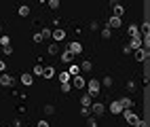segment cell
Listing matches in <instances>:
<instances>
[{
    "instance_id": "obj_35",
    "label": "cell",
    "mask_w": 150,
    "mask_h": 127,
    "mask_svg": "<svg viewBox=\"0 0 150 127\" xmlns=\"http://www.w3.org/2000/svg\"><path fill=\"white\" fill-rule=\"evenodd\" d=\"M32 40H34L36 45H38V43H42V34H40V32H36V34H32Z\"/></svg>"
},
{
    "instance_id": "obj_32",
    "label": "cell",
    "mask_w": 150,
    "mask_h": 127,
    "mask_svg": "<svg viewBox=\"0 0 150 127\" xmlns=\"http://www.w3.org/2000/svg\"><path fill=\"white\" fill-rule=\"evenodd\" d=\"M57 53H59V47H57V43H53L49 47V55H57Z\"/></svg>"
},
{
    "instance_id": "obj_21",
    "label": "cell",
    "mask_w": 150,
    "mask_h": 127,
    "mask_svg": "<svg viewBox=\"0 0 150 127\" xmlns=\"http://www.w3.org/2000/svg\"><path fill=\"white\" fill-rule=\"evenodd\" d=\"M81 70H83V72H89V70H93V64L89 62V60H85V62L81 64Z\"/></svg>"
},
{
    "instance_id": "obj_37",
    "label": "cell",
    "mask_w": 150,
    "mask_h": 127,
    "mask_svg": "<svg viewBox=\"0 0 150 127\" xmlns=\"http://www.w3.org/2000/svg\"><path fill=\"white\" fill-rule=\"evenodd\" d=\"M62 91L64 93H70V91H72V85H70V83H62Z\"/></svg>"
},
{
    "instance_id": "obj_34",
    "label": "cell",
    "mask_w": 150,
    "mask_h": 127,
    "mask_svg": "<svg viewBox=\"0 0 150 127\" xmlns=\"http://www.w3.org/2000/svg\"><path fill=\"white\" fill-rule=\"evenodd\" d=\"M81 114H83L85 119H87V116L91 114V108H89V106H81Z\"/></svg>"
},
{
    "instance_id": "obj_7",
    "label": "cell",
    "mask_w": 150,
    "mask_h": 127,
    "mask_svg": "<svg viewBox=\"0 0 150 127\" xmlns=\"http://www.w3.org/2000/svg\"><path fill=\"white\" fill-rule=\"evenodd\" d=\"M68 51L72 53V55H81V53H83V43H78V40L70 43V45H68Z\"/></svg>"
},
{
    "instance_id": "obj_1",
    "label": "cell",
    "mask_w": 150,
    "mask_h": 127,
    "mask_svg": "<svg viewBox=\"0 0 150 127\" xmlns=\"http://www.w3.org/2000/svg\"><path fill=\"white\" fill-rule=\"evenodd\" d=\"M85 89H87V93L91 95V97H97V95H99V89H102V85H99L97 79H91V81H87Z\"/></svg>"
},
{
    "instance_id": "obj_38",
    "label": "cell",
    "mask_w": 150,
    "mask_h": 127,
    "mask_svg": "<svg viewBox=\"0 0 150 127\" xmlns=\"http://www.w3.org/2000/svg\"><path fill=\"white\" fill-rule=\"evenodd\" d=\"M36 127H49V121L47 119H40V121H38V125Z\"/></svg>"
},
{
    "instance_id": "obj_29",
    "label": "cell",
    "mask_w": 150,
    "mask_h": 127,
    "mask_svg": "<svg viewBox=\"0 0 150 127\" xmlns=\"http://www.w3.org/2000/svg\"><path fill=\"white\" fill-rule=\"evenodd\" d=\"M125 87H127V91H129V93H133V91L137 89V85H135V81H127V85H125Z\"/></svg>"
},
{
    "instance_id": "obj_23",
    "label": "cell",
    "mask_w": 150,
    "mask_h": 127,
    "mask_svg": "<svg viewBox=\"0 0 150 127\" xmlns=\"http://www.w3.org/2000/svg\"><path fill=\"white\" fill-rule=\"evenodd\" d=\"M42 110H45V114H47V116H51V114H55V106H53V104H47Z\"/></svg>"
},
{
    "instance_id": "obj_26",
    "label": "cell",
    "mask_w": 150,
    "mask_h": 127,
    "mask_svg": "<svg viewBox=\"0 0 150 127\" xmlns=\"http://www.w3.org/2000/svg\"><path fill=\"white\" fill-rule=\"evenodd\" d=\"M112 76H104V79H102V87H108V89H110V87H112Z\"/></svg>"
},
{
    "instance_id": "obj_12",
    "label": "cell",
    "mask_w": 150,
    "mask_h": 127,
    "mask_svg": "<svg viewBox=\"0 0 150 127\" xmlns=\"http://www.w3.org/2000/svg\"><path fill=\"white\" fill-rule=\"evenodd\" d=\"M17 15H19V17H30V15H32V6L21 4V6L17 9Z\"/></svg>"
},
{
    "instance_id": "obj_24",
    "label": "cell",
    "mask_w": 150,
    "mask_h": 127,
    "mask_svg": "<svg viewBox=\"0 0 150 127\" xmlns=\"http://www.w3.org/2000/svg\"><path fill=\"white\" fill-rule=\"evenodd\" d=\"M87 125H89V127H97V116L89 114V116H87Z\"/></svg>"
},
{
    "instance_id": "obj_40",
    "label": "cell",
    "mask_w": 150,
    "mask_h": 127,
    "mask_svg": "<svg viewBox=\"0 0 150 127\" xmlns=\"http://www.w3.org/2000/svg\"><path fill=\"white\" fill-rule=\"evenodd\" d=\"M133 127H146V123H144V121H142V119H137V123H135V125H133Z\"/></svg>"
},
{
    "instance_id": "obj_27",
    "label": "cell",
    "mask_w": 150,
    "mask_h": 127,
    "mask_svg": "<svg viewBox=\"0 0 150 127\" xmlns=\"http://www.w3.org/2000/svg\"><path fill=\"white\" fill-rule=\"evenodd\" d=\"M150 32V23L148 21H144L142 23V28H139V36H144V34H148Z\"/></svg>"
},
{
    "instance_id": "obj_36",
    "label": "cell",
    "mask_w": 150,
    "mask_h": 127,
    "mask_svg": "<svg viewBox=\"0 0 150 127\" xmlns=\"http://www.w3.org/2000/svg\"><path fill=\"white\" fill-rule=\"evenodd\" d=\"M40 34H42V40H49V38H51V30H49V28H45Z\"/></svg>"
},
{
    "instance_id": "obj_9",
    "label": "cell",
    "mask_w": 150,
    "mask_h": 127,
    "mask_svg": "<svg viewBox=\"0 0 150 127\" xmlns=\"http://www.w3.org/2000/svg\"><path fill=\"white\" fill-rule=\"evenodd\" d=\"M70 83H72V87H76V89H85V85H87V81L83 79L81 74H76V76H72V81H70Z\"/></svg>"
},
{
    "instance_id": "obj_18",
    "label": "cell",
    "mask_w": 150,
    "mask_h": 127,
    "mask_svg": "<svg viewBox=\"0 0 150 127\" xmlns=\"http://www.w3.org/2000/svg\"><path fill=\"white\" fill-rule=\"evenodd\" d=\"M57 76H59V83H70V81H72V76H70V72H68V70L59 72Z\"/></svg>"
},
{
    "instance_id": "obj_17",
    "label": "cell",
    "mask_w": 150,
    "mask_h": 127,
    "mask_svg": "<svg viewBox=\"0 0 150 127\" xmlns=\"http://www.w3.org/2000/svg\"><path fill=\"white\" fill-rule=\"evenodd\" d=\"M118 102H121V106H123V108H133V100H131V97H129V95L121 97V100H118Z\"/></svg>"
},
{
    "instance_id": "obj_8",
    "label": "cell",
    "mask_w": 150,
    "mask_h": 127,
    "mask_svg": "<svg viewBox=\"0 0 150 127\" xmlns=\"http://www.w3.org/2000/svg\"><path fill=\"white\" fill-rule=\"evenodd\" d=\"M51 38L55 43H62L66 38V30H62V28H55V30H51Z\"/></svg>"
},
{
    "instance_id": "obj_41",
    "label": "cell",
    "mask_w": 150,
    "mask_h": 127,
    "mask_svg": "<svg viewBox=\"0 0 150 127\" xmlns=\"http://www.w3.org/2000/svg\"><path fill=\"white\" fill-rule=\"evenodd\" d=\"M6 70V64H4V60H0V72H4Z\"/></svg>"
},
{
    "instance_id": "obj_16",
    "label": "cell",
    "mask_w": 150,
    "mask_h": 127,
    "mask_svg": "<svg viewBox=\"0 0 150 127\" xmlns=\"http://www.w3.org/2000/svg\"><path fill=\"white\" fill-rule=\"evenodd\" d=\"M112 11H114L116 17H123V15H125V6L118 4V2H114V4H112Z\"/></svg>"
},
{
    "instance_id": "obj_28",
    "label": "cell",
    "mask_w": 150,
    "mask_h": 127,
    "mask_svg": "<svg viewBox=\"0 0 150 127\" xmlns=\"http://www.w3.org/2000/svg\"><path fill=\"white\" fill-rule=\"evenodd\" d=\"M13 51H15V49H13L11 45H6V47H0V53H4V55H13Z\"/></svg>"
},
{
    "instance_id": "obj_33",
    "label": "cell",
    "mask_w": 150,
    "mask_h": 127,
    "mask_svg": "<svg viewBox=\"0 0 150 127\" xmlns=\"http://www.w3.org/2000/svg\"><path fill=\"white\" fill-rule=\"evenodd\" d=\"M59 4H62L59 0H49V9H53V11H57V9H59Z\"/></svg>"
},
{
    "instance_id": "obj_11",
    "label": "cell",
    "mask_w": 150,
    "mask_h": 127,
    "mask_svg": "<svg viewBox=\"0 0 150 127\" xmlns=\"http://www.w3.org/2000/svg\"><path fill=\"white\" fill-rule=\"evenodd\" d=\"M108 110L112 112V114H121V112H123V106H121V102H118V100H114V102H110Z\"/></svg>"
},
{
    "instance_id": "obj_30",
    "label": "cell",
    "mask_w": 150,
    "mask_h": 127,
    "mask_svg": "<svg viewBox=\"0 0 150 127\" xmlns=\"http://www.w3.org/2000/svg\"><path fill=\"white\" fill-rule=\"evenodd\" d=\"M110 36H112V30H110V28L106 26V28H104V30H102V38H104V40H108V38H110Z\"/></svg>"
},
{
    "instance_id": "obj_5",
    "label": "cell",
    "mask_w": 150,
    "mask_h": 127,
    "mask_svg": "<svg viewBox=\"0 0 150 127\" xmlns=\"http://www.w3.org/2000/svg\"><path fill=\"white\" fill-rule=\"evenodd\" d=\"M106 26L110 28V30H118V28L123 26V17H116V15H112V17L108 19V23H106Z\"/></svg>"
},
{
    "instance_id": "obj_19",
    "label": "cell",
    "mask_w": 150,
    "mask_h": 127,
    "mask_svg": "<svg viewBox=\"0 0 150 127\" xmlns=\"http://www.w3.org/2000/svg\"><path fill=\"white\" fill-rule=\"evenodd\" d=\"M91 102H93V97L89 95V93H83L81 95V106H91Z\"/></svg>"
},
{
    "instance_id": "obj_15",
    "label": "cell",
    "mask_w": 150,
    "mask_h": 127,
    "mask_svg": "<svg viewBox=\"0 0 150 127\" xmlns=\"http://www.w3.org/2000/svg\"><path fill=\"white\" fill-rule=\"evenodd\" d=\"M59 60H62L64 64H72V60H74V55H72V53H70L68 49H66V51H64L62 55H59Z\"/></svg>"
},
{
    "instance_id": "obj_2",
    "label": "cell",
    "mask_w": 150,
    "mask_h": 127,
    "mask_svg": "<svg viewBox=\"0 0 150 127\" xmlns=\"http://www.w3.org/2000/svg\"><path fill=\"white\" fill-rule=\"evenodd\" d=\"M121 114L125 116V121H127L129 125H135V123H137V119H139V116H137L131 108H123V112H121Z\"/></svg>"
},
{
    "instance_id": "obj_22",
    "label": "cell",
    "mask_w": 150,
    "mask_h": 127,
    "mask_svg": "<svg viewBox=\"0 0 150 127\" xmlns=\"http://www.w3.org/2000/svg\"><path fill=\"white\" fill-rule=\"evenodd\" d=\"M42 76H45V79H53V76H55V70H53L51 66H49V68H45V72H42Z\"/></svg>"
},
{
    "instance_id": "obj_10",
    "label": "cell",
    "mask_w": 150,
    "mask_h": 127,
    "mask_svg": "<svg viewBox=\"0 0 150 127\" xmlns=\"http://www.w3.org/2000/svg\"><path fill=\"white\" fill-rule=\"evenodd\" d=\"M19 81H21V85H25V87H32L34 85V76L30 72H23L21 76H19Z\"/></svg>"
},
{
    "instance_id": "obj_31",
    "label": "cell",
    "mask_w": 150,
    "mask_h": 127,
    "mask_svg": "<svg viewBox=\"0 0 150 127\" xmlns=\"http://www.w3.org/2000/svg\"><path fill=\"white\" fill-rule=\"evenodd\" d=\"M6 45H11V38L4 36V34H0V47H6Z\"/></svg>"
},
{
    "instance_id": "obj_13",
    "label": "cell",
    "mask_w": 150,
    "mask_h": 127,
    "mask_svg": "<svg viewBox=\"0 0 150 127\" xmlns=\"http://www.w3.org/2000/svg\"><path fill=\"white\" fill-rule=\"evenodd\" d=\"M129 47H131V51L142 47V36H131V40H129Z\"/></svg>"
},
{
    "instance_id": "obj_39",
    "label": "cell",
    "mask_w": 150,
    "mask_h": 127,
    "mask_svg": "<svg viewBox=\"0 0 150 127\" xmlns=\"http://www.w3.org/2000/svg\"><path fill=\"white\" fill-rule=\"evenodd\" d=\"M123 53H125V55H129V53H131V47L125 45V47H123Z\"/></svg>"
},
{
    "instance_id": "obj_42",
    "label": "cell",
    "mask_w": 150,
    "mask_h": 127,
    "mask_svg": "<svg viewBox=\"0 0 150 127\" xmlns=\"http://www.w3.org/2000/svg\"><path fill=\"white\" fill-rule=\"evenodd\" d=\"M0 34H2V26H0Z\"/></svg>"
},
{
    "instance_id": "obj_25",
    "label": "cell",
    "mask_w": 150,
    "mask_h": 127,
    "mask_svg": "<svg viewBox=\"0 0 150 127\" xmlns=\"http://www.w3.org/2000/svg\"><path fill=\"white\" fill-rule=\"evenodd\" d=\"M129 36H139V28H137L135 23L129 26Z\"/></svg>"
},
{
    "instance_id": "obj_4",
    "label": "cell",
    "mask_w": 150,
    "mask_h": 127,
    "mask_svg": "<svg viewBox=\"0 0 150 127\" xmlns=\"http://www.w3.org/2000/svg\"><path fill=\"white\" fill-rule=\"evenodd\" d=\"M89 108H91V114H93V116H102V114L106 112V106H104L102 102H91Z\"/></svg>"
},
{
    "instance_id": "obj_14",
    "label": "cell",
    "mask_w": 150,
    "mask_h": 127,
    "mask_svg": "<svg viewBox=\"0 0 150 127\" xmlns=\"http://www.w3.org/2000/svg\"><path fill=\"white\" fill-rule=\"evenodd\" d=\"M68 72H70V76H76V74H81V66L78 64H68Z\"/></svg>"
},
{
    "instance_id": "obj_20",
    "label": "cell",
    "mask_w": 150,
    "mask_h": 127,
    "mask_svg": "<svg viewBox=\"0 0 150 127\" xmlns=\"http://www.w3.org/2000/svg\"><path fill=\"white\" fill-rule=\"evenodd\" d=\"M32 72H34V76H42V72H45V66H42V64H36Z\"/></svg>"
},
{
    "instance_id": "obj_6",
    "label": "cell",
    "mask_w": 150,
    "mask_h": 127,
    "mask_svg": "<svg viewBox=\"0 0 150 127\" xmlns=\"http://www.w3.org/2000/svg\"><path fill=\"white\" fill-rule=\"evenodd\" d=\"M13 83H15V76H11V74H0V85H2V87H6V89H8V87H13Z\"/></svg>"
},
{
    "instance_id": "obj_3",
    "label": "cell",
    "mask_w": 150,
    "mask_h": 127,
    "mask_svg": "<svg viewBox=\"0 0 150 127\" xmlns=\"http://www.w3.org/2000/svg\"><path fill=\"white\" fill-rule=\"evenodd\" d=\"M131 53H133V57H135V60H137V62H142V64L148 60V55H150V51H148V49H144V47L135 49V51H131Z\"/></svg>"
}]
</instances>
